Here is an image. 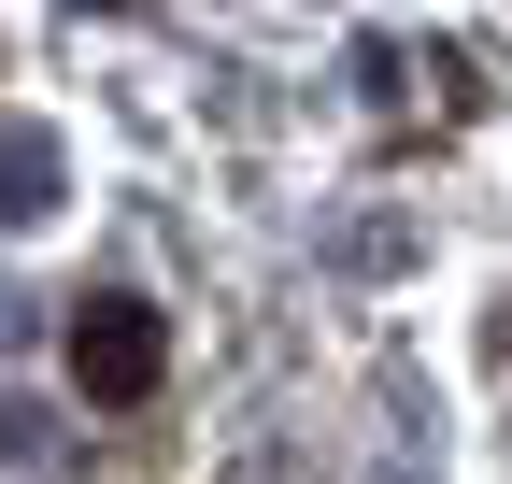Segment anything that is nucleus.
Masks as SVG:
<instances>
[{"mask_svg": "<svg viewBox=\"0 0 512 484\" xmlns=\"http://www.w3.org/2000/svg\"><path fill=\"white\" fill-rule=\"evenodd\" d=\"M72 385L100 413H143L171 385V314H157V299H86V314H72Z\"/></svg>", "mask_w": 512, "mask_h": 484, "instance_id": "obj_1", "label": "nucleus"}]
</instances>
